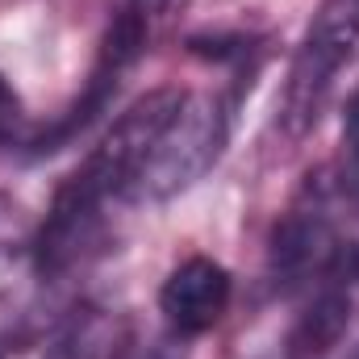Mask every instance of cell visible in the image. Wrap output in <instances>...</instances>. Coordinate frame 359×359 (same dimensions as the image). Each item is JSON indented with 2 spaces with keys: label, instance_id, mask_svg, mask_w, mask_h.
Instances as JSON below:
<instances>
[{
  "label": "cell",
  "instance_id": "2",
  "mask_svg": "<svg viewBox=\"0 0 359 359\" xmlns=\"http://www.w3.org/2000/svg\"><path fill=\"white\" fill-rule=\"evenodd\" d=\"M17 113H21V104H17V92L8 88V80L0 76V134L17 121Z\"/></svg>",
  "mask_w": 359,
  "mask_h": 359
},
{
  "label": "cell",
  "instance_id": "1",
  "mask_svg": "<svg viewBox=\"0 0 359 359\" xmlns=\"http://www.w3.org/2000/svg\"><path fill=\"white\" fill-rule=\"evenodd\" d=\"M230 305V271L205 255L184 259L159 288V309L180 334L209 330Z\"/></svg>",
  "mask_w": 359,
  "mask_h": 359
}]
</instances>
